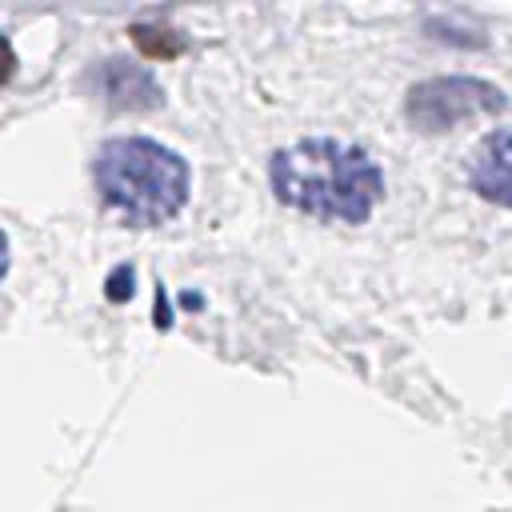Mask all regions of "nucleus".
I'll return each mask as SVG.
<instances>
[{"mask_svg":"<svg viewBox=\"0 0 512 512\" xmlns=\"http://www.w3.org/2000/svg\"><path fill=\"white\" fill-rule=\"evenodd\" d=\"M92 180L100 200L136 228L168 224L192 188L188 160L148 136H116L96 148Z\"/></svg>","mask_w":512,"mask_h":512,"instance_id":"obj_2","label":"nucleus"},{"mask_svg":"<svg viewBox=\"0 0 512 512\" xmlns=\"http://www.w3.org/2000/svg\"><path fill=\"white\" fill-rule=\"evenodd\" d=\"M268 180L280 204L340 224H364L384 196L376 160L332 136H308L280 148L268 164Z\"/></svg>","mask_w":512,"mask_h":512,"instance_id":"obj_1","label":"nucleus"},{"mask_svg":"<svg viewBox=\"0 0 512 512\" xmlns=\"http://www.w3.org/2000/svg\"><path fill=\"white\" fill-rule=\"evenodd\" d=\"M88 88L92 96L112 108V112H152L164 104V88L160 80L152 76L148 64H132V60H120V56H108L100 60L92 72H88Z\"/></svg>","mask_w":512,"mask_h":512,"instance_id":"obj_4","label":"nucleus"},{"mask_svg":"<svg viewBox=\"0 0 512 512\" xmlns=\"http://www.w3.org/2000/svg\"><path fill=\"white\" fill-rule=\"evenodd\" d=\"M468 184L488 204L512 208V128H496L476 144L468 160Z\"/></svg>","mask_w":512,"mask_h":512,"instance_id":"obj_5","label":"nucleus"},{"mask_svg":"<svg viewBox=\"0 0 512 512\" xmlns=\"http://www.w3.org/2000/svg\"><path fill=\"white\" fill-rule=\"evenodd\" d=\"M504 92L480 76H432L408 88L404 116L420 132H448L456 124L504 112Z\"/></svg>","mask_w":512,"mask_h":512,"instance_id":"obj_3","label":"nucleus"}]
</instances>
